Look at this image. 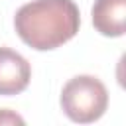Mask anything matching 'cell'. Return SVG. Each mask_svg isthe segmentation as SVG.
I'll list each match as a JSON object with an SVG mask.
<instances>
[{
	"instance_id": "6da1fadb",
	"label": "cell",
	"mask_w": 126,
	"mask_h": 126,
	"mask_svg": "<svg viewBox=\"0 0 126 126\" xmlns=\"http://www.w3.org/2000/svg\"><path fill=\"white\" fill-rule=\"evenodd\" d=\"M81 14L73 0H32L18 8L14 30L35 51H51L77 35Z\"/></svg>"
},
{
	"instance_id": "7a4b0ae2",
	"label": "cell",
	"mask_w": 126,
	"mask_h": 126,
	"mask_svg": "<svg viewBox=\"0 0 126 126\" xmlns=\"http://www.w3.org/2000/svg\"><path fill=\"white\" fill-rule=\"evenodd\" d=\"M59 104L63 114L77 124H91L102 118L108 106V91L94 75H75L63 85Z\"/></svg>"
},
{
	"instance_id": "3957f363",
	"label": "cell",
	"mask_w": 126,
	"mask_h": 126,
	"mask_svg": "<svg viewBox=\"0 0 126 126\" xmlns=\"http://www.w3.org/2000/svg\"><path fill=\"white\" fill-rule=\"evenodd\" d=\"M32 79V67L28 59L10 49L0 47V96H14L28 89Z\"/></svg>"
},
{
	"instance_id": "277c9868",
	"label": "cell",
	"mask_w": 126,
	"mask_h": 126,
	"mask_svg": "<svg viewBox=\"0 0 126 126\" xmlns=\"http://www.w3.org/2000/svg\"><path fill=\"white\" fill-rule=\"evenodd\" d=\"M93 26L104 37H120L126 28V0H94Z\"/></svg>"
},
{
	"instance_id": "5b68a950",
	"label": "cell",
	"mask_w": 126,
	"mask_h": 126,
	"mask_svg": "<svg viewBox=\"0 0 126 126\" xmlns=\"http://www.w3.org/2000/svg\"><path fill=\"white\" fill-rule=\"evenodd\" d=\"M24 124V118L22 116H18V114H14L12 110H8V108H0V124Z\"/></svg>"
}]
</instances>
